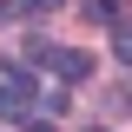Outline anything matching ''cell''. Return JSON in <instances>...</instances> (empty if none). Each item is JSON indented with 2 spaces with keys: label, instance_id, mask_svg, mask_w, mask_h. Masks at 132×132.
<instances>
[{
  "label": "cell",
  "instance_id": "4",
  "mask_svg": "<svg viewBox=\"0 0 132 132\" xmlns=\"http://www.w3.org/2000/svg\"><path fill=\"white\" fill-rule=\"evenodd\" d=\"M13 7H27V13H46V7H66V0H13Z\"/></svg>",
  "mask_w": 132,
  "mask_h": 132
},
{
  "label": "cell",
  "instance_id": "6",
  "mask_svg": "<svg viewBox=\"0 0 132 132\" xmlns=\"http://www.w3.org/2000/svg\"><path fill=\"white\" fill-rule=\"evenodd\" d=\"M93 132H106V126H93Z\"/></svg>",
  "mask_w": 132,
  "mask_h": 132
},
{
  "label": "cell",
  "instance_id": "2",
  "mask_svg": "<svg viewBox=\"0 0 132 132\" xmlns=\"http://www.w3.org/2000/svg\"><path fill=\"white\" fill-rule=\"evenodd\" d=\"M40 66H46V73H60L66 86L93 73V60H86V53H73V46H40Z\"/></svg>",
  "mask_w": 132,
  "mask_h": 132
},
{
  "label": "cell",
  "instance_id": "5",
  "mask_svg": "<svg viewBox=\"0 0 132 132\" xmlns=\"http://www.w3.org/2000/svg\"><path fill=\"white\" fill-rule=\"evenodd\" d=\"M27 132H53V126H40V119H33V126H27Z\"/></svg>",
  "mask_w": 132,
  "mask_h": 132
},
{
  "label": "cell",
  "instance_id": "1",
  "mask_svg": "<svg viewBox=\"0 0 132 132\" xmlns=\"http://www.w3.org/2000/svg\"><path fill=\"white\" fill-rule=\"evenodd\" d=\"M33 106H40L33 73L27 66H7V73H0V119H7V126H33Z\"/></svg>",
  "mask_w": 132,
  "mask_h": 132
},
{
  "label": "cell",
  "instance_id": "3",
  "mask_svg": "<svg viewBox=\"0 0 132 132\" xmlns=\"http://www.w3.org/2000/svg\"><path fill=\"white\" fill-rule=\"evenodd\" d=\"M112 46H119V60H132V20H119V27H112Z\"/></svg>",
  "mask_w": 132,
  "mask_h": 132
}]
</instances>
